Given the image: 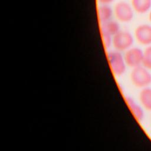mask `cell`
I'll use <instances>...</instances> for the list:
<instances>
[{"mask_svg":"<svg viewBox=\"0 0 151 151\" xmlns=\"http://www.w3.org/2000/svg\"><path fill=\"white\" fill-rule=\"evenodd\" d=\"M130 79L134 86L143 88L151 84V73L143 65H139L133 68Z\"/></svg>","mask_w":151,"mask_h":151,"instance_id":"obj_1","label":"cell"},{"mask_svg":"<svg viewBox=\"0 0 151 151\" xmlns=\"http://www.w3.org/2000/svg\"><path fill=\"white\" fill-rule=\"evenodd\" d=\"M149 21H150V22H151V11L150 12L149 15Z\"/></svg>","mask_w":151,"mask_h":151,"instance_id":"obj_15","label":"cell"},{"mask_svg":"<svg viewBox=\"0 0 151 151\" xmlns=\"http://www.w3.org/2000/svg\"><path fill=\"white\" fill-rule=\"evenodd\" d=\"M133 43V38L131 34L125 31H119L113 36L112 44L116 50L119 51H126Z\"/></svg>","mask_w":151,"mask_h":151,"instance_id":"obj_3","label":"cell"},{"mask_svg":"<svg viewBox=\"0 0 151 151\" xmlns=\"http://www.w3.org/2000/svg\"><path fill=\"white\" fill-rule=\"evenodd\" d=\"M120 31V27L118 23L114 21H108L103 23L101 27V31L106 32L111 36H114Z\"/></svg>","mask_w":151,"mask_h":151,"instance_id":"obj_10","label":"cell"},{"mask_svg":"<svg viewBox=\"0 0 151 151\" xmlns=\"http://www.w3.org/2000/svg\"><path fill=\"white\" fill-rule=\"evenodd\" d=\"M114 14L121 22L130 21L133 17V11L130 5L125 2L117 3L114 7Z\"/></svg>","mask_w":151,"mask_h":151,"instance_id":"obj_5","label":"cell"},{"mask_svg":"<svg viewBox=\"0 0 151 151\" xmlns=\"http://www.w3.org/2000/svg\"><path fill=\"white\" fill-rule=\"evenodd\" d=\"M140 102L146 110L151 111V88H143L139 93Z\"/></svg>","mask_w":151,"mask_h":151,"instance_id":"obj_8","label":"cell"},{"mask_svg":"<svg viewBox=\"0 0 151 151\" xmlns=\"http://www.w3.org/2000/svg\"><path fill=\"white\" fill-rule=\"evenodd\" d=\"M125 100L129 109L136 119L139 122L142 121L145 116L144 111L142 107L130 97H126Z\"/></svg>","mask_w":151,"mask_h":151,"instance_id":"obj_7","label":"cell"},{"mask_svg":"<svg viewBox=\"0 0 151 151\" xmlns=\"http://www.w3.org/2000/svg\"><path fill=\"white\" fill-rule=\"evenodd\" d=\"M107 60L111 71L115 76H120L124 73L127 65L124 56L120 51H110L107 53Z\"/></svg>","mask_w":151,"mask_h":151,"instance_id":"obj_2","label":"cell"},{"mask_svg":"<svg viewBox=\"0 0 151 151\" xmlns=\"http://www.w3.org/2000/svg\"><path fill=\"white\" fill-rule=\"evenodd\" d=\"M133 8L138 13L146 12L151 6V0H132Z\"/></svg>","mask_w":151,"mask_h":151,"instance_id":"obj_9","label":"cell"},{"mask_svg":"<svg viewBox=\"0 0 151 151\" xmlns=\"http://www.w3.org/2000/svg\"><path fill=\"white\" fill-rule=\"evenodd\" d=\"M113 1V0H99L100 2H101V3H103V4H108V3L112 2Z\"/></svg>","mask_w":151,"mask_h":151,"instance_id":"obj_14","label":"cell"},{"mask_svg":"<svg viewBox=\"0 0 151 151\" xmlns=\"http://www.w3.org/2000/svg\"><path fill=\"white\" fill-rule=\"evenodd\" d=\"M101 35H102V40H103V44L104 47L106 48H107L108 47H110V45L112 43V38H111L112 36L102 31H101Z\"/></svg>","mask_w":151,"mask_h":151,"instance_id":"obj_13","label":"cell"},{"mask_svg":"<svg viewBox=\"0 0 151 151\" xmlns=\"http://www.w3.org/2000/svg\"><path fill=\"white\" fill-rule=\"evenodd\" d=\"M112 15V10L107 5H103L99 9V18L101 22H105L109 21Z\"/></svg>","mask_w":151,"mask_h":151,"instance_id":"obj_11","label":"cell"},{"mask_svg":"<svg viewBox=\"0 0 151 151\" xmlns=\"http://www.w3.org/2000/svg\"><path fill=\"white\" fill-rule=\"evenodd\" d=\"M142 65L147 69H151V45H149L143 51Z\"/></svg>","mask_w":151,"mask_h":151,"instance_id":"obj_12","label":"cell"},{"mask_svg":"<svg viewBox=\"0 0 151 151\" xmlns=\"http://www.w3.org/2000/svg\"><path fill=\"white\" fill-rule=\"evenodd\" d=\"M134 35L139 43L145 45H151V25L142 24L135 29Z\"/></svg>","mask_w":151,"mask_h":151,"instance_id":"obj_6","label":"cell"},{"mask_svg":"<svg viewBox=\"0 0 151 151\" xmlns=\"http://www.w3.org/2000/svg\"><path fill=\"white\" fill-rule=\"evenodd\" d=\"M124 58L126 65L133 68L142 65L143 51L137 47L130 48L126 51Z\"/></svg>","mask_w":151,"mask_h":151,"instance_id":"obj_4","label":"cell"}]
</instances>
